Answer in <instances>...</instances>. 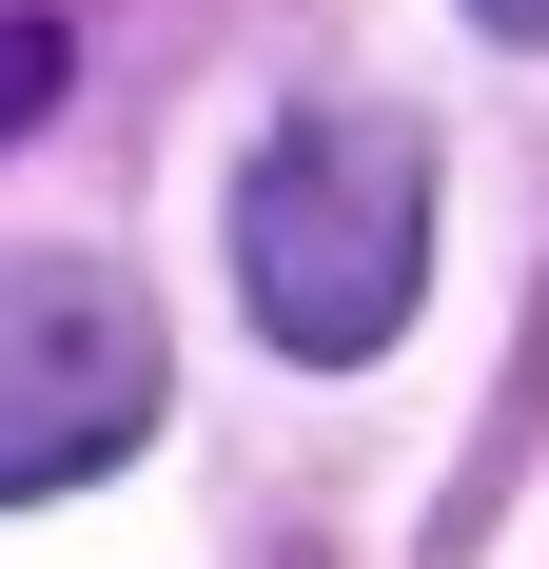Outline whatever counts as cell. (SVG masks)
Masks as SVG:
<instances>
[{
	"mask_svg": "<svg viewBox=\"0 0 549 569\" xmlns=\"http://www.w3.org/2000/svg\"><path fill=\"white\" fill-rule=\"evenodd\" d=\"M236 276H256L274 353H315V373L392 353V335H412V295H432V138L373 118V99L274 118L256 177H236Z\"/></svg>",
	"mask_w": 549,
	"mask_h": 569,
	"instance_id": "1",
	"label": "cell"
},
{
	"mask_svg": "<svg viewBox=\"0 0 549 569\" xmlns=\"http://www.w3.org/2000/svg\"><path fill=\"white\" fill-rule=\"evenodd\" d=\"M158 393H177V353L118 256H0V511L118 471L158 432Z\"/></svg>",
	"mask_w": 549,
	"mask_h": 569,
	"instance_id": "2",
	"label": "cell"
},
{
	"mask_svg": "<svg viewBox=\"0 0 549 569\" xmlns=\"http://www.w3.org/2000/svg\"><path fill=\"white\" fill-rule=\"evenodd\" d=\"M471 20H491V40H549V0H471Z\"/></svg>",
	"mask_w": 549,
	"mask_h": 569,
	"instance_id": "4",
	"label": "cell"
},
{
	"mask_svg": "<svg viewBox=\"0 0 549 569\" xmlns=\"http://www.w3.org/2000/svg\"><path fill=\"white\" fill-rule=\"evenodd\" d=\"M59 79H79V59H59V20H40V0H0V138H20V118H59Z\"/></svg>",
	"mask_w": 549,
	"mask_h": 569,
	"instance_id": "3",
	"label": "cell"
}]
</instances>
